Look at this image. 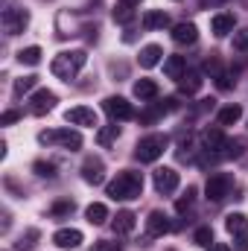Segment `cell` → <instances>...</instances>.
<instances>
[{"label": "cell", "instance_id": "cell-20", "mask_svg": "<svg viewBox=\"0 0 248 251\" xmlns=\"http://www.w3.org/2000/svg\"><path fill=\"white\" fill-rule=\"evenodd\" d=\"M85 219H88L91 225H105V222H108V207H105L102 201H94V204H88Z\"/></svg>", "mask_w": 248, "mask_h": 251}, {"label": "cell", "instance_id": "cell-9", "mask_svg": "<svg viewBox=\"0 0 248 251\" xmlns=\"http://www.w3.org/2000/svg\"><path fill=\"white\" fill-rule=\"evenodd\" d=\"M152 184L158 193H175L178 190V173L173 170V167H161V170H155V176H152Z\"/></svg>", "mask_w": 248, "mask_h": 251}, {"label": "cell", "instance_id": "cell-17", "mask_svg": "<svg viewBox=\"0 0 248 251\" xmlns=\"http://www.w3.org/2000/svg\"><path fill=\"white\" fill-rule=\"evenodd\" d=\"M161 59H164V50L158 47V44H146L143 50H140V56H137V62H140V67H155V64H161Z\"/></svg>", "mask_w": 248, "mask_h": 251}, {"label": "cell", "instance_id": "cell-10", "mask_svg": "<svg viewBox=\"0 0 248 251\" xmlns=\"http://www.w3.org/2000/svg\"><path fill=\"white\" fill-rule=\"evenodd\" d=\"M82 178L88 181V184H102L105 181V164L99 161V158H85V164H82Z\"/></svg>", "mask_w": 248, "mask_h": 251}, {"label": "cell", "instance_id": "cell-2", "mask_svg": "<svg viewBox=\"0 0 248 251\" xmlns=\"http://www.w3.org/2000/svg\"><path fill=\"white\" fill-rule=\"evenodd\" d=\"M85 62H88L85 50H64V53H59V56L53 59L50 70H53L59 79L70 82V79H76V76H79V70L85 67Z\"/></svg>", "mask_w": 248, "mask_h": 251}, {"label": "cell", "instance_id": "cell-11", "mask_svg": "<svg viewBox=\"0 0 248 251\" xmlns=\"http://www.w3.org/2000/svg\"><path fill=\"white\" fill-rule=\"evenodd\" d=\"M64 120L70 126H97V111L94 108H85V105H76V108H70L67 114H64Z\"/></svg>", "mask_w": 248, "mask_h": 251}, {"label": "cell", "instance_id": "cell-25", "mask_svg": "<svg viewBox=\"0 0 248 251\" xmlns=\"http://www.w3.org/2000/svg\"><path fill=\"white\" fill-rule=\"evenodd\" d=\"M38 237H41V234H38V228H29L26 234H21V240L15 243V249H18V251H29V249H35V246H38Z\"/></svg>", "mask_w": 248, "mask_h": 251}, {"label": "cell", "instance_id": "cell-15", "mask_svg": "<svg viewBox=\"0 0 248 251\" xmlns=\"http://www.w3.org/2000/svg\"><path fill=\"white\" fill-rule=\"evenodd\" d=\"M134 225H137V216H134L131 210H120V213L114 216V222H111V228H114V234H117V237L131 234V231H134Z\"/></svg>", "mask_w": 248, "mask_h": 251}, {"label": "cell", "instance_id": "cell-39", "mask_svg": "<svg viewBox=\"0 0 248 251\" xmlns=\"http://www.w3.org/2000/svg\"><path fill=\"white\" fill-rule=\"evenodd\" d=\"M207 251H231V246H225V243H213Z\"/></svg>", "mask_w": 248, "mask_h": 251}, {"label": "cell", "instance_id": "cell-26", "mask_svg": "<svg viewBox=\"0 0 248 251\" xmlns=\"http://www.w3.org/2000/svg\"><path fill=\"white\" fill-rule=\"evenodd\" d=\"M35 85H38V76H21V79H15L12 94H15V97H24V94H29Z\"/></svg>", "mask_w": 248, "mask_h": 251}, {"label": "cell", "instance_id": "cell-23", "mask_svg": "<svg viewBox=\"0 0 248 251\" xmlns=\"http://www.w3.org/2000/svg\"><path fill=\"white\" fill-rule=\"evenodd\" d=\"M134 97L137 100H155L158 97V85L152 79H137L134 82Z\"/></svg>", "mask_w": 248, "mask_h": 251}, {"label": "cell", "instance_id": "cell-38", "mask_svg": "<svg viewBox=\"0 0 248 251\" xmlns=\"http://www.w3.org/2000/svg\"><path fill=\"white\" fill-rule=\"evenodd\" d=\"M216 85H219L222 91H225V88H231V76H228V73H222V76L216 79Z\"/></svg>", "mask_w": 248, "mask_h": 251}, {"label": "cell", "instance_id": "cell-27", "mask_svg": "<svg viewBox=\"0 0 248 251\" xmlns=\"http://www.w3.org/2000/svg\"><path fill=\"white\" fill-rule=\"evenodd\" d=\"M18 62H21V64H29V67H35V64L41 62V47H24V50L18 53Z\"/></svg>", "mask_w": 248, "mask_h": 251}, {"label": "cell", "instance_id": "cell-37", "mask_svg": "<svg viewBox=\"0 0 248 251\" xmlns=\"http://www.w3.org/2000/svg\"><path fill=\"white\" fill-rule=\"evenodd\" d=\"M234 249L237 251H248V234H237V237H234Z\"/></svg>", "mask_w": 248, "mask_h": 251}, {"label": "cell", "instance_id": "cell-8", "mask_svg": "<svg viewBox=\"0 0 248 251\" xmlns=\"http://www.w3.org/2000/svg\"><path fill=\"white\" fill-rule=\"evenodd\" d=\"M56 94L53 91H47V88H38L35 94H32V100H29V111L35 114V117H41V114H47V111H53L56 108Z\"/></svg>", "mask_w": 248, "mask_h": 251}, {"label": "cell", "instance_id": "cell-5", "mask_svg": "<svg viewBox=\"0 0 248 251\" xmlns=\"http://www.w3.org/2000/svg\"><path fill=\"white\" fill-rule=\"evenodd\" d=\"M231 187H234V178L228 173H213L204 184V193H207L210 201H222V199L231 196Z\"/></svg>", "mask_w": 248, "mask_h": 251}, {"label": "cell", "instance_id": "cell-6", "mask_svg": "<svg viewBox=\"0 0 248 251\" xmlns=\"http://www.w3.org/2000/svg\"><path fill=\"white\" fill-rule=\"evenodd\" d=\"M29 26V12L26 9H6L3 12V29L6 35H21Z\"/></svg>", "mask_w": 248, "mask_h": 251}, {"label": "cell", "instance_id": "cell-30", "mask_svg": "<svg viewBox=\"0 0 248 251\" xmlns=\"http://www.w3.org/2000/svg\"><path fill=\"white\" fill-rule=\"evenodd\" d=\"M193 201H196V190L187 187V193L178 199V201H175V210H178V213H187V210L193 207Z\"/></svg>", "mask_w": 248, "mask_h": 251}, {"label": "cell", "instance_id": "cell-36", "mask_svg": "<svg viewBox=\"0 0 248 251\" xmlns=\"http://www.w3.org/2000/svg\"><path fill=\"white\" fill-rule=\"evenodd\" d=\"M35 173L38 176H56V167L47 164V161H35Z\"/></svg>", "mask_w": 248, "mask_h": 251}, {"label": "cell", "instance_id": "cell-35", "mask_svg": "<svg viewBox=\"0 0 248 251\" xmlns=\"http://www.w3.org/2000/svg\"><path fill=\"white\" fill-rule=\"evenodd\" d=\"M15 120H21V111H18V108H9V111H3V117H0V126H12Z\"/></svg>", "mask_w": 248, "mask_h": 251}, {"label": "cell", "instance_id": "cell-1", "mask_svg": "<svg viewBox=\"0 0 248 251\" xmlns=\"http://www.w3.org/2000/svg\"><path fill=\"white\" fill-rule=\"evenodd\" d=\"M105 193H108L114 201L140 199V196H143V176H140V173H131V170H123V173H117L114 181H108Z\"/></svg>", "mask_w": 248, "mask_h": 251}, {"label": "cell", "instance_id": "cell-40", "mask_svg": "<svg viewBox=\"0 0 248 251\" xmlns=\"http://www.w3.org/2000/svg\"><path fill=\"white\" fill-rule=\"evenodd\" d=\"M117 3H123V6H140V0H117Z\"/></svg>", "mask_w": 248, "mask_h": 251}, {"label": "cell", "instance_id": "cell-16", "mask_svg": "<svg viewBox=\"0 0 248 251\" xmlns=\"http://www.w3.org/2000/svg\"><path fill=\"white\" fill-rule=\"evenodd\" d=\"M196 38H198V29H196V24H175L173 26V41L175 44H196Z\"/></svg>", "mask_w": 248, "mask_h": 251}, {"label": "cell", "instance_id": "cell-18", "mask_svg": "<svg viewBox=\"0 0 248 251\" xmlns=\"http://www.w3.org/2000/svg\"><path fill=\"white\" fill-rule=\"evenodd\" d=\"M164 26H170V15H167V12L149 9V12L143 15V29H164Z\"/></svg>", "mask_w": 248, "mask_h": 251}, {"label": "cell", "instance_id": "cell-29", "mask_svg": "<svg viewBox=\"0 0 248 251\" xmlns=\"http://www.w3.org/2000/svg\"><path fill=\"white\" fill-rule=\"evenodd\" d=\"M114 21H117V24H131V21H134V6H123V3H117V9H114Z\"/></svg>", "mask_w": 248, "mask_h": 251}, {"label": "cell", "instance_id": "cell-14", "mask_svg": "<svg viewBox=\"0 0 248 251\" xmlns=\"http://www.w3.org/2000/svg\"><path fill=\"white\" fill-rule=\"evenodd\" d=\"M234 26H237V18H234L231 12H219V15L210 18V29H213L216 35H231Z\"/></svg>", "mask_w": 248, "mask_h": 251}, {"label": "cell", "instance_id": "cell-12", "mask_svg": "<svg viewBox=\"0 0 248 251\" xmlns=\"http://www.w3.org/2000/svg\"><path fill=\"white\" fill-rule=\"evenodd\" d=\"M146 231H149V237H164V234H170V231H173V225H170L167 213L152 210V213H149V219H146Z\"/></svg>", "mask_w": 248, "mask_h": 251}, {"label": "cell", "instance_id": "cell-4", "mask_svg": "<svg viewBox=\"0 0 248 251\" xmlns=\"http://www.w3.org/2000/svg\"><path fill=\"white\" fill-rule=\"evenodd\" d=\"M41 146H64V149H79L82 146V134L76 128H50L38 134Z\"/></svg>", "mask_w": 248, "mask_h": 251}, {"label": "cell", "instance_id": "cell-7", "mask_svg": "<svg viewBox=\"0 0 248 251\" xmlns=\"http://www.w3.org/2000/svg\"><path fill=\"white\" fill-rule=\"evenodd\" d=\"M102 108H105V114L111 120H131L134 117V108H131V102L125 97H108L102 102Z\"/></svg>", "mask_w": 248, "mask_h": 251}, {"label": "cell", "instance_id": "cell-24", "mask_svg": "<svg viewBox=\"0 0 248 251\" xmlns=\"http://www.w3.org/2000/svg\"><path fill=\"white\" fill-rule=\"evenodd\" d=\"M178 88H181V94H187V97H190V94H196V91L201 88V76H198L196 70H187L184 76L178 79Z\"/></svg>", "mask_w": 248, "mask_h": 251}, {"label": "cell", "instance_id": "cell-28", "mask_svg": "<svg viewBox=\"0 0 248 251\" xmlns=\"http://www.w3.org/2000/svg\"><path fill=\"white\" fill-rule=\"evenodd\" d=\"M117 137H120V126H105V128H99V131H97L99 146H108V143H114Z\"/></svg>", "mask_w": 248, "mask_h": 251}, {"label": "cell", "instance_id": "cell-21", "mask_svg": "<svg viewBox=\"0 0 248 251\" xmlns=\"http://www.w3.org/2000/svg\"><path fill=\"white\" fill-rule=\"evenodd\" d=\"M240 117H243V108H240L237 102H231V105L219 108V114H216L219 126H237V123H240Z\"/></svg>", "mask_w": 248, "mask_h": 251}, {"label": "cell", "instance_id": "cell-3", "mask_svg": "<svg viewBox=\"0 0 248 251\" xmlns=\"http://www.w3.org/2000/svg\"><path fill=\"white\" fill-rule=\"evenodd\" d=\"M167 146H170V137H167V134H146V137L137 140L134 158H137L140 164H155V161L164 155Z\"/></svg>", "mask_w": 248, "mask_h": 251}, {"label": "cell", "instance_id": "cell-13", "mask_svg": "<svg viewBox=\"0 0 248 251\" xmlns=\"http://www.w3.org/2000/svg\"><path fill=\"white\" fill-rule=\"evenodd\" d=\"M53 243L64 251L79 249V246H82V231H76V228H62V231L53 234Z\"/></svg>", "mask_w": 248, "mask_h": 251}, {"label": "cell", "instance_id": "cell-22", "mask_svg": "<svg viewBox=\"0 0 248 251\" xmlns=\"http://www.w3.org/2000/svg\"><path fill=\"white\" fill-rule=\"evenodd\" d=\"M225 228H228L231 237H237V234H248V216L246 213H228Z\"/></svg>", "mask_w": 248, "mask_h": 251}, {"label": "cell", "instance_id": "cell-19", "mask_svg": "<svg viewBox=\"0 0 248 251\" xmlns=\"http://www.w3.org/2000/svg\"><path fill=\"white\" fill-rule=\"evenodd\" d=\"M164 73H167V79H181L187 73V62H184V56H170L167 62H164Z\"/></svg>", "mask_w": 248, "mask_h": 251}, {"label": "cell", "instance_id": "cell-32", "mask_svg": "<svg viewBox=\"0 0 248 251\" xmlns=\"http://www.w3.org/2000/svg\"><path fill=\"white\" fill-rule=\"evenodd\" d=\"M73 207H76L73 201H56L53 210H50V216H53V219H62V216H67V213H73Z\"/></svg>", "mask_w": 248, "mask_h": 251}, {"label": "cell", "instance_id": "cell-31", "mask_svg": "<svg viewBox=\"0 0 248 251\" xmlns=\"http://www.w3.org/2000/svg\"><path fill=\"white\" fill-rule=\"evenodd\" d=\"M193 240H196V246H201V249H210V246H213V231H210V228H198Z\"/></svg>", "mask_w": 248, "mask_h": 251}, {"label": "cell", "instance_id": "cell-33", "mask_svg": "<svg viewBox=\"0 0 248 251\" xmlns=\"http://www.w3.org/2000/svg\"><path fill=\"white\" fill-rule=\"evenodd\" d=\"M120 249H123V243H114V240H99V243H97L91 251H120Z\"/></svg>", "mask_w": 248, "mask_h": 251}, {"label": "cell", "instance_id": "cell-34", "mask_svg": "<svg viewBox=\"0 0 248 251\" xmlns=\"http://www.w3.org/2000/svg\"><path fill=\"white\" fill-rule=\"evenodd\" d=\"M234 47H237L240 53H246V50H248V32H246V29L234 32Z\"/></svg>", "mask_w": 248, "mask_h": 251}]
</instances>
